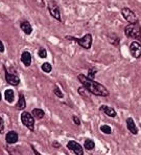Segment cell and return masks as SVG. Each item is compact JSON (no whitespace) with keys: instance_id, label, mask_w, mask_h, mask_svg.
<instances>
[{"instance_id":"1","label":"cell","mask_w":141,"mask_h":155,"mask_svg":"<svg viewBox=\"0 0 141 155\" xmlns=\"http://www.w3.org/2000/svg\"><path fill=\"white\" fill-rule=\"evenodd\" d=\"M77 78H79V82L83 84L84 88L87 89L89 92L93 93L94 95H97V97H108L109 95L108 89L104 85L95 82L94 80H91L84 74H79Z\"/></svg>"},{"instance_id":"2","label":"cell","mask_w":141,"mask_h":155,"mask_svg":"<svg viewBox=\"0 0 141 155\" xmlns=\"http://www.w3.org/2000/svg\"><path fill=\"white\" fill-rule=\"evenodd\" d=\"M68 40L75 41L79 46H82L85 49H89L92 46V35L91 34H86L83 38H75V37H70V36H66L65 37Z\"/></svg>"},{"instance_id":"3","label":"cell","mask_w":141,"mask_h":155,"mask_svg":"<svg viewBox=\"0 0 141 155\" xmlns=\"http://www.w3.org/2000/svg\"><path fill=\"white\" fill-rule=\"evenodd\" d=\"M124 34L127 37L134 38V39H140L141 38V27L139 23H133L129 24L124 29Z\"/></svg>"},{"instance_id":"4","label":"cell","mask_w":141,"mask_h":155,"mask_svg":"<svg viewBox=\"0 0 141 155\" xmlns=\"http://www.w3.org/2000/svg\"><path fill=\"white\" fill-rule=\"evenodd\" d=\"M21 122L25 127H27L29 130L34 131L35 129V120H34L33 115L29 112H22L21 113Z\"/></svg>"},{"instance_id":"5","label":"cell","mask_w":141,"mask_h":155,"mask_svg":"<svg viewBox=\"0 0 141 155\" xmlns=\"http://www.w3.org/2000/svg\"><path fill=\"white\" fill-rule=\"evenodd\" d=\"M121 14L123 16V18L129 22L130 24H133V23H137L138 22V17L135 13L133 12L132 10H130L128 8H122Z\"/></svg>"},{"instance_id":"6","label":"cell","mask_w":141,"mask_h":155,"mask_svg":"<svg viewBox=\"0 0 141 155\" xmlns=\"http://www.w3.org/2000/svg\"><path fill=\"white\" fill-rule=\"evenodd\" d=\"M48 11L50 13V15L58 21H62V18H61V13L60 8H59L58 4L54 1H48Z\"/></svg>"},{"instance_id":"7","label":"cell","mask_w":141,"mask_h":155,"mask_svg":"<svg viewBox=\"0 0 141 155\" xmlns=\"http://www.w3.org/2000/svg\"><path fill=\"white\" fill-rule=\"evenodd\" d=\"M130 51L131 54L134 58L138 59L141 57V44L137 41H133V42L130 44Z\"/></svg>"},{"instance_id":"8","label":"cell","mask_w":141,"mask_h":155,"mask_svg":"<svg viewBox=\"0 0 141 155\" xmlns=\"http://www.w3.org/2000/svg\"><path fill=\"white\" fill-rule=\"evenodd\" d=\"M67 147H68V149L71 150V151H73L76 155H84L83 147H82L79 143L73 142V140H70V142L68 143Z\"/></svg>"},{"instance_id":"9","label":"cell","mask_w":141,"mask_h":155,"mask_svg":"<svg viewBox=\"0 0 141 155\" xmlns=\"http://www.w3.org/2000/svg\"><path fill=\"white\" fill-rule=\"evenodd\" d=\"M5 80H6V82H8V84L14 85V86L19 85V83H20L19 78L16 76V74H10V72H8V71H6V74H5Z\"/></svg>"},{"instance_id":"10","label":"cell","mask_w":141,"mask_h":155,"mask_svg":"<svg viewBox=\"0 0 141 155\" xmlns=\"http://www.w3.org/2000/svg\"><path fill=\"white\" fill-rule=\"evenodd\" d=\"M21 62L25 66H30L31 64V54L29 51H23L21 54Z\"/></svg>"},{"instance_id":"11","label":"cell","mask_w":141,"mask_h":155,"mask_svg":"<svg viewBox=\"0 0 141 155\" xmlns=\"http://www.w3.org/2000/svg\"><path fill=\"white\" fill-rule=\"evenodd\" d=\"M127 127H128V129L130 130L131 133H133V134L138 133V129H137V127H136L135 122H134L133 118H131V117L127 118Z\"/></svg>"},{"instance_id":"12","label":"cell","mask_w":141,"mask_h":155,"mask_svg":"<svg viewBox=\"0 0 141 155\" xmlns=\"http://www.w3.org/2000/svg\"><path fill=\"white\" fill-rule=\"evenodd\" d=\"M20 27H21V29L23 31V33L26 34V35H30V34L33 33V27H31L30 23H29L28 21H26V20L21 22Z\"/></svg>"},{"instance_id":"13","label":"cell","mask_w":141,"mask_h":155,"mask_svg":"<svg viewBox=\"0 0 141 155\" xmlns=\"http://www.w3.org/2000/svg\"><path fill=\"white\" fill-rule=\"evenodd\" d=\"M5 140L8 143H15L18 140V134L15 131H10L6 134Z\"/></svg>"},{"instance_id":"14","label":"cell","mask_w":141,"mask_h":155,"mask_svg":"<svg viewBox=\"0 0 141 155\" xmlns=\"http://www.w3.org/2000/svg\"><path fill=\"white\" fill-rule=\"evenodd\" d=\"M101 110L104 111V112L108 116H110V117H115L116 116V111L112 108V107H109V106L104 105V106L101 107Z\"/></svg>"},{"instance_id":"15","label":"cell","mask_w":141,"mask_h":155,"mask_svg":"<svg viewBox=\"0 0 141 155\" xmlns=\"http://www.w3.org/2000/svg\"><path fill=\"white\" fill-rule=\"evenodd\" d=\"M17 109H19V110H22V109H24L26 107V102H25V97H24L23 94H20L19 97V101H18L17 103Z\"/></svg>"},{"instance_id":"16","label":"cell","mask_w":141,"mask_h":155,"mask_svg":"<svg viewBox=\"0 0 141 155\" xmlns=\"http://www.w3.org/2000/svg\"><path fill=\"white\" fill-rule=\"evenodd\" d=\"M4 97H5L6 102H8V103H12V102L14 101V97H15L14 91L12 89L5 90V92H4Z\"/></svg>"},{"instance_id":"17","label":"cell","mask_w":141,"mask_h":155,"mask_svg":"<svg viewBox=\"0 0 141 155\" xmlns=\"http://www.w3.org/2000/svg\"><path fill=\"white\" fill-rule=\"evenodd\" d=\"M33 115L35 116L36 118H43L45 116V112L42 110V109H39V108H35L33 110Z\"/></svg>"},{"instance_id":"18","label":"cell","mask_w":141,"mask_h":155,"mask_svg":"<svg viewBox=\"0 0 141 155\" xmlns=\"http://www.w3.org/2000/svg\"><path fill=\"white\" fill-rule=\"evenodd\" d=\"M84 147H85V149H87V150H93L95 147V143L92 140H86L85 143H84Z\"/></svg>"},{"instance_id":"19","label":"cell","mask_w":141,"mask_h":155,"mask_svg":"<svg viewBox=\"0 0 141 155\" xmlns=\"http://www.w3.org/2000/svg\"><path fill=\"white\" fill-rule=\"evenodd\" d=\"M42 70L44 72H47V74H49V72L52 70V66L50 65V63L48 62H45L42 64Z\"/></svg>"},{"instance_id":"20","label":"cell","mask_w":141,"mask_h":155,"mask_svg":"<svg viewBox=\"0 0 141 155\" xmlns=\"http://www.w3.org/2000/svg\"><path fill=\"white\" fill-rule=\"evenodd\" d=\"M101 132H103V133H106V134H111V133H112V129H111V127L108 126V125H101Z\"/></svg>"},{"instance_id":"21","label":"cell","mask_w":141,"mask_h":155,"mask_svg":"<svg viewBox=\"0 0 141 155\" xmlns=\"http://www.w3.org/2000/svg\"><path fill=\"white\" fill-rule=\"evenodd\" d=\"M95 74H96V68H94V67L90 68V69L88 70V76H87V78H89V79H91V80H94Z\"/></svg>"},{"instance_id":"22","label":"cell","mask_w":141,"mask_h":155,"mask_svg":"<svg viewBox=\"0 0 141 155\" xmlns=\"http://www.w3.org/2000/svg\"><path fill=\"white\" fill-rule=\"evenodd\" d=\"M53 92H54V94H56V97H60V99H62V97H64V94H63V93L61 92L60 88H58V87H54Z\"/></svg>"},{"instance_id":"23","label":"cell","mask_w":141,"mask_h":155,"mask_svg":"<svg viewBox=\"0 0 141 155\" xmlns=\"http://www.w3.org/2000/svg\"><path fill=\"white\" fill-rule=\"evenodd\" d=\"M39 57L40 58H46L47 57V51L45 48H41L40 51H39Z\"/></svg>"},{"instance_id":"24","label":"cell","mask_w":141,"mask_h":155,"mask_svg":"<svg viewBox=\"0 0 141 155\" xmlns=\"http://www.w3.org/2000/svg\"><path fill=\"white\" fill-rule=\"evenodd\" d=\"M4 130V123H3V120H2V117L0 116V133H2Z\"/></svg>"},{"instance_id":"25","label":"cell","mask_w":141,"mask_h":155,"mask_svg":"<svg viewBox=\"0 0 141 155\" xmlns=\"http://www.w3.org/2000/svg\"><path fill=\"white\" fill-rule=\"evenodd\" d=\"M72 120H73V122L75 123V124L77 125V126H79V125H81V120H79V118L77 117V116L73 115V117H72Z\"/></svg>"},{"instance_id":"26","label":"cell","mask_w":141,"mask_h":155,"mask_svg":"<svg viewBox=\"0 0 141 155\" xmlns=\"http://www.w3.org/2000/svg\"><path fill=\"white\" fill-rule=\"evenodd\" d=\"M79 93L82 95H85V88H83V87L79 88Z\"/></svg>"},{"instance_id":"27","label":"cell","mask_w":141,"mask_h":155,"mask_svg":"<svg viewBox=\"0 0 141 155\" xmlns=\"http://www.w3.org/2000/svg\"><path fill=\"white\" fill-rule=\"evenodd\" d=\"M4 51V46H3V43L2 41L0 40V52H3Z\"/></svg>"},{"instance_id":"28","label":"cell","mask_w":141,"mask_h":155,"mask_svg":"<svg viewBox=\"0 0 141 155\" xmlns=\"http://www.w3.org/2000/svg\"><path fill=\"white\" fill-rule=\"evenodd\" d=\"M33 151L35 152V154H36V155H40V153H39V152L35 149V148H33Z\"/></svg>"},{"instance_id":"29","label":"cell","mask_w":141,"mask_h":155,"mask_svg":"<svg viewBox=\"0 0 141 155\" xmlns=\"http://www.w3.org/2000/svg\"><path fill=\"white\" fill-rule=\"evenodd\" d=\"M53 147H60V143H53Z\"/></svg>"},{"instance_id":"30","label":"cell","mask_w":141,"mask_h":155,"mask_svg":"<svg viewBox=\"0 0 141 155\" xmlns=\"http://www.w3.org/2000/svg\"><path fill=\"white\" fill-rule=\"evenodd\" d=\"M0 100H1V94H0Z\"/></svg>"}]
</instances>
